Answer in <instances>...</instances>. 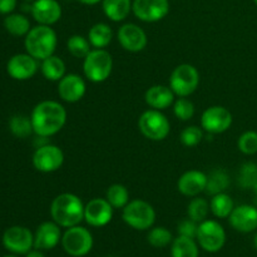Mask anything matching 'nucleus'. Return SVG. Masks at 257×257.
Listing matches in <instances>:
<instances>
[{
	"label": "nucleus",
	"instance_id": "nucleus-8",
	"mask_svg": "<svg viewBox=\"0 0 257 257\" xmlns=\"http://www.w3.org/2000/svg\"><path fill=\"white\" fill-rule=\"evenodd\" d=\"M138 128L146 138L151 141H163L170 135L171 124L162 110L148 109L141 114L138 119Z\"/></svg>",
	"mask_w": 257,
	"mask_h": 257
},
{
	"label": "nucleus",
	"instance_id": "nucleus-44",
	"mask_svg": "<svg viewBox=\"0 0 257 257\" xmlns=\"http://www.w3.org/2000/svg\"><path fill=\"white\" fill-rule=\"evenodd\" d=\"M253 245H255V248H256V251H257V232H256L255 237H253Z\"/></svg>",
	"mask_w": 257,
	"mask_h": 257
},
{
	"label": "nucleus",
	"instance_id": "nucleus-40",
	"mask_svg": "<svg viewBox=\"0 0 257 257\" xmlns=\"http://www.w3.org/2000/svg\"><path fill=\"white\" fill-rule=\"evenodd\" d=\"M17 7V0H0V14H10Z\"/></svg>",
	"mask_w": 257,
	"mask_h": 257
},
{
	"label": "nucleus",
	"instance_id": "nucleus-20",
	"mask_svg": "<svg viewBox=\"0 0 257 257\" xmlns=\"http://www.w3.org/2000/svg\"><path fill=\"white\" fill-rule=\"evenodd\" d=\"M60 241H62V231L60 226L54 221L40 223L34 233V248L38 250H52L57 247Z\"/></svg>",
	"mask_w": 257,
	"mask_h": 257
},
{
	"label": "nucleus",
	"instance_id": "nucleus-25",
	"mask_svg": "<svg viewBox=\"0 0 257 257\" xmlns=\"http://www.w3.org/2000/svg\"><path fill=\"white\" fill-rule=\"evenodd\" d=\"M88 40L95 49H104L113 39V32L105 23H97L88 32Z\"/></svg>",
	"mask_w": 257,
	"mask_h": 257
},
{
	"label": "nucleus",
	"instance_id": "nucleus-15",
	"mask_svg": "<svg viewBox=\"0 0 257 257\" xmlns=\"http://www.w3.org/2000/svg\"><path fill=\"white\" fill-rule=\"evenodd\" d=\"M113 210L105 198H93L84 206V221L93 227H104L112 221Z\"/></svg>",
	"mask_w": 257,
	"mask_h": 257
},
{
	"label": "nucleus",
	"instance_id": "nucleus-26",
	"mask_svg": "<svg viewBox=\"0 0 257 257\" xmlns=\"http://www.w3.org/2000/svg\"><path fill=\"white\" fill-rule=\"evenodd\" d=\"M198 243L195 238L180 236L173 238L171 243V256L172 257H198Z\"/></svg>",
	"mask_w": 257,
	"mask_h": 257
},
{
	"label": "nucleus",
	"instance_id": "nucleus-19",
	"mask_svg": "<svg viewBox=\"0 0 257 257\" xmlns=\"http://www.w3.org/2000/svg\"><path fill=\"white\" fill-rule=\"evenodd\" d=\"M30 13L38 24L52 27L62 18V7L57 0H35L30 7Z\"/></svg>",
	"mask_w": 257,
	"mask_h": 257
},
{
	"label": "nucleus",
	"instance_id": "nucleus-45",
	"mask_svg": "<svg viewBox=\"0 0 257 257\" xmlns=\"http://www.w3.org/2000/svg\"><path fill=\"white\" fill-rule=\"evenodd\" d=\"M4 257H17V256H14V255H8V256H4Z\"/></svg>",
	"mask_w": 257,
	"mask_h": 257
},
{
	"label": "nucleus",
	"instance_id": "nucleus-12",
	"mask_svg": "<svg viewBox=\"0 0 257 257\" xmlns=\"http://www.w3.org/2000/svg\"><path fill=\"white\" fill-rule=\"evenodd\" d=\"M3 245L10 252L24 255L34 247V235L29 228L12 226L3 235Z\"/></svg>",
	"mask_w": 257,
	"mask_h": 257
},
{
	"label": "nucleus",
	"instance_id": "nucleus-13",
	"mask_svg": "<svg viewBox=\"0 0 257 257\" xmlns=\"http://www.w3.org/2000/svg\"><path fill=\"white\" fill-rule=\"evenodd\" d=\"M132 12L141 22H160L170 13V2L168 0H133Z\"/></svg>",
	"mask_w": 257,
	"mask_h": 257
},
{
	"label": "nucleus",
	"instance_id": "nucleus-33",
	"mask_svg": "<svg viewBox=\"0 0 257 257\" xmlns=\"http://www.w3.org/2000/svg\"><path fill=\"white\" fill-rule=\"evenodd\" d=\"M67 49L74 58L84 59L92 50V45H90L88 38L79 34H74L67 40Z\"/></svg>",
	"mask_w": 257,
	"mask_h": 257
},
{
	"label": "nucleus",
	"instance_id": "nucleus-22",
	"mask_svg": "<svg viewBox=\"0 0 257 257\" xmlns=\"http://www.w3.org/2000/svg\"><path fill=\"white\" fill-rule=\"evenodd\" d=\"M176 94L167 85H152L145 93V100L152 109L165 110L175 103Z\"/></svg>",
	"mask_w": 257,
	"mask_h": 257
},
{
	"label": "nucleus",
	"instance_id": "nucleus-14",
	"mask_svg": "<svg viewBox=\"0 0 257 257\" xmlns=\"http://www.w3.org/2000/svg\"><path fill=\"white\" fill-rule=\"evenodd\" d=\"M117 39L120 47L131 53L142 52L147 47L148 43V38L145 30L135 23L123 24L118 29Z\"/></svg>",
	"mask_w": 257,
	"mask_h": 257
},
{
	"label": "nucleus",
	"instance_id": "nucleus-42",
	"mask_svg": "<svg viewBox=\"0 0 257 257\" xmlns=\"http://www.w3.org/2000/svg\"><path fill=\"white\" fill-rule=\"evenodd\" d=\"M77 2L84 5H97L102 3V0H77Z\"/></svg>",
	"mask_w": 257,
	"mask_h": 257
},
{
	"label": "nucleus",
	"instance_id": "nucleus-27",
	"mask_svg": "<svg viewBox=\"0 0 257 257\" xmlns=\"http://www.w3.org/2000/svg\"><path fill=\"white\" fill-rule=\"evenodd\" d=\"M4 28L9 34L14 37H25L32 29L30 22L25 15L10 13L4 19Z\"/></svg>",
	"mask_w": 257,
	"mask_h": 257
},
{
	"label": "nucleus",
	"instance_id": "nucleus-43",
	"mask_svg": "<svg viewBox=\"0 0 257 257\" xmlns=\"http://www.w3.org/2000/svg\"><path fill=\"white\" fill-rule=\"evenodd\" d=\"M252 191H253V193H255V196H256L255 202H256V207H257V182L255 183V186H253V187H252Z\"/></svg>",
	"mask_w": 257,
	"mask_h": 257
},
{
	"label": "nucleus",
	"instance_id": "nucleus-3",
	"mask_svg": "<svg viewBox=\"0 0 257 257\" xmlns=\"http://www.w3.org/2000/svg\"><path fill=\"white\" fill-rule=\"evenodd\" d=\"M24 45L28 54L37 60H44L54 54L57 49V33L49 25L38 24L25 35Z\"/></svg>",
	"mask_w": 257,
	"mask_h": 257
},
{
	"label": "nucleus",
	"instance_id": "nucleus-38",
	"mask_svg": "<svg viewBox=\"0 0 257 257\" xmlns=\"http://www.w3.org/2000/svg\"><path fill=\"white\" fill-rule=\"evenodd\" d=\"M202 138H203V130L202 128L197 127V125H190V127H186L180 135L181 143H182L185 147H188V148L196 147L197 145H200Z\"/></svg>",
	"mask_w": 257,
	"mask_h": 257
},
{
	"label": "nucleus",
	"instance_id": "nucleus-35",
	"mask_svg": "<svg viewBox=\"0 0 257 257\" xmlns=\"http://www.w3.org/2000/svg\"><path fill=\"white\" fill-rule=\"evenodd\" d=\"M147 241L151 246H153V247L163 248L167 247L170 243H172L173 237L172 233L170 232V230H167L166 227H162V226H158V227H153L152 230L148 232Z\"/></svg>",
	"mask_w": 257,
	"mask_h": 257
},
{
	"label": "nucleus",
	"instance_id": "nucleus-4",
	"mask_svg": "<svg viewBox=\"0 0 257 257\" xmlns=\"http://www.w3.org/2000/svg\"><path fill=\"white\" fill-rule=\"evenodd\" d=\"M113 70V58L105 49H92L83 59V73L93 83L105 82Z\"/></svg>",
	"mask_w": 257,
	"mask_h": 257
},
{
	"label": "nucleus",
	"instance_id": "nucleus-17",
	"mask_svg": "<svg viewBox=\"0 0 257 257\" xmlns=\"http://www.w3.org/2000/svg\"><path fill=\"white\" fill-rule=\"evenodd\" d=\"M87 92V84L79 74L69 73L58 82V94L67 103H77Z\"/></svg>",
	"mask_w": 257,
	"mask_h": 257
},
{
	"label": "nucleus",
	"instance_id": "nucleus-41",
	"mask_svg": "<svg viewBox=\"0 0 257 257\" xmlns=\"http://www.w3.org/2000/svg\"><path fill=\"white\" fill-rule=\"evenodd\" d=\"M25 257H45V255L42 252V250L34 248V250H30L29 252L25 253Z\"/></svg>",
	"mask_w": 257,
	"mask_h": 257
},
{
	"label": "nucleus",
	"instance_id": "nucleus-46",
	"mask_svg": "<svg viewBox=\"0 0 257 257\" xmlns=\"http://www.w3.org/2000/svg\"><path fill=\"white\" fill-rule=\"evenodd\" d=\"M253 3H255V4H256V7H257V0H253Z\"/></svg>",
	"mask_w": 257,
	"mask_h": 257
},
{
	"label": "nucleus",
	"instance_id": "nucleus-21",
	"mask_svg": "<svg viewBox=\"0 0 257 257\" xmlns=\"http://www.w3.org/2000/svg\"><path fill=\"white\" fill-rule=\"evenodd\" d=\"M207 185V175L202 171L191 170L183 173L177 182V188L183 196L196 197L205 192Z\"/></svg>",
	"mask_w": 257,
	"mask_h": 257
},
{
	"label": "nucleus",
	"instance_id": "nucleus-18",
	"mask_svg": "<svg viewBox=\"0 0 257 257\" xmlns=\"http://www.w3.org/2000/svg\"><path fill=\"white\" fill-rule=\"evenodd\" d=\"M228 222L237 232H253L257 230V207L252 205L237 206L228 216Z\"/></svg>",
	"mask_w": 257,
	"mask_h": 257
},
{
	"label": "nucleus",
	"instance_id": "nucleus-9",
	"mask_svg": "<svg viewBox=\"0 0 257 257\" xmlns=\"http://www.w3.org/2000/svg\"><path fill=\"white\" fill-rule=\"evenodd\" d=\"M196 241L202 250L207 252H218L226 243V232L220 222L205 220L198 225Z\"/></svg>",
	"mask_w": 257,
	"mask_h": 257
},
{
	"label": "nucleus",
	"instance_id": "nucleus-47",
	"mask_svg": "<svg viewBox=\"0 0 257 257\" xmlns=\"http://www.w3.org/2000/svg\"><path fill=\"white\" fill-rule=\"evenodd\" d=\"M27 2H35V0H27Z\"/></svg>",
	"mask_w": 257,
	"mask_h": 257
},
{
	"label": "nucleus",
	"instance_id": "nucleus-34",
	"mask_svg": "<svg viewBox=\"0 0 257 257\" xmlns=\"http://www.w3.org/2000/svg\"><path fill=\"white\" fill-rule=\"evenodd\" d=\"M237 182L243 190H252L257 182V163L245 162L238 171Z\"/></svg>",
	"mask_w": 257,
	"mask_h": 257
},
{
	"label": "nucleus",
	"instance_id": "nucleus-2",
	"mask_svg": "<svg viewBox=\"0 0 257 257\" xmlns=\"http://www.w3.org/2000/svg\"><path fill=\"white\" fill-rule=\"evenodd\" d=\"M84 206L74 193H60L52 201L50 216L60 227H73L84 220Z\"/></svg>",
	"mask_w": 257,
	"mask_h": 257
},
{
	"label": "nucleus",
	"instance_id": "nucleus-30",
	"mask_svg": "<svg viewBox=\"0 0 257 257\" xmlns=\"http://www.w3.org/2000/svg\"><path fill=\"white\" fill-rule=\"evenodd\" d=\"M105 200L112 205L113 208L123 210L130 202V192L125 186L120 185V183H114L108 187L107 192H105Z\"/></svg>",
	"mask_w": 257,
	"mask_h": 257
},
{
	"label": "nucleus",
	"instance_id": "nucleus-36",
	"mask_svg": "<svg viewBox=\"0 0 257 257\" xmlns=\"http://www.w3.org/2000/svg\"><path fill=\"white\" fill-rule=\"evenodd\" d=\"M173 114L180 120H190L195 115V104L187 97H178L173 103Z\"/></svg>",
	"mask_w": 257,
	"mask_h": 257
},
{
	"label": "nucleus",
	"instance_id": "nucleus-23",
	"mask_svg": "<svg viewBox=\"0 0 257 257\" xmlns=\"http://www.w3.org/2000/svg\"><path fill=\"white\" fill-rule=\"evenodd\" d=\"M132 0H102L105 17L112 22H123L132 12Z\"/></svg>",
	"mask_w": 257,
	"mask_h": 257
},
{
	"label": "nucleus",
	"instance_id": "nucleus-32",
	"mask_svg": "<svg viewBox=\"0 0 257 257\" xmlns=\"http://www.w3.org/2000/svg\"><path fill=\"white\" fill-rule=\"evenodd\" d=\"M210 202L205 198L193 197L187 206V217L191 220L201 223L202 221L207 220V216L210 213Z\"/></svg>",
	"mask_w": 257,
	"mask_h": 257
},
{
	"label": "nucleus",
	"instance_id": "nucleus-10",
	"mask_svg": "<svg viewBox=\"0 0 257 257\" xmlns=\"http://www.w3.org/2000/svg\"><path fill=\"white\" fill-rule=\"evenodd\" d=\"M33 166L37 171L43 173H52L59 170L64 163V153L58 146L45 145L39 146L35 150L32 158Z\"/></svg>",
	"mask_w": 257,
	"mask_h": 257
},
{
	"label": "nucleus",
	"instance_id": "nucleus-16",
	"mask_svg": "<svg viewBox=\"0 0 257 257\" xmlns=\"http://www.w3.org/2000/svg\"><path fill=\"white\" fill-rule=\"evenodd\" d=\"M38 60L28 53L15 54L8 60L7 72L13 79L28 80L38 72Z\"/></svg>",
	"mask_w": 257,
	"mask_h": 257
},
{
	"label": "nucleus",
	"instance_id": "nucleus-29",
	"mask_svg": "<svg viewBox=\"0 0 257 257\" xmlns=\"http://www.w3.org/2000/svg\"><path fill=\"white\" fill-rule=\"evenodd\" d=\"M235 208V203L230 195L226 192L212 196L210 201V210L212 215L217 218H228Z\"/></svg>",
	"mask_w": 257,
	"mask_h": 257
},
{
	"label": "nucleus",
	"instance_id": "nucleus-24",
	"mask_svg": "<svg viewBox=\"0 0 257 257\" xmlns=\"http://www.w3.org/2000/svg\"><path fill=\"white\" fill-rule=\"evenodd\" d=\"M43 77L50 82H59L67 73H65V63L58 55H50L47 59L42 60L40 65Z\"/></svg>",
	"mask_w": 257,
	"mask_h": 257
},
{
	"label": "nucleus",
	"instance_id": "nucleus-39",
	"mask_svg": "<svg viewBox=\"0 0 257 257\" xmlns=\"http://www.w3.org/2000/svg\"><path fill=\"white\" fill-rule=\"evenodd\" d=\"M198 225L196 221L191 220V218H185V220L181 221L177 226V231L178 235L180 236H185V237H190V238H195L197 236V230H198Z\"/></svg>",
	"mask_w": 257,
	"mask_h": 257
},
{
	"label": "nucleus",
	"instance_id": "nucleus-11",
	"mask_svg": "<svg viewBox=\"0 0 257 257\" xmlns=\"http://www.w3.org/2000/svg\"><path fill=\"white\" fill-rule=\"evenodd\" d=\"M232 113L222 105L208 107L201 115V128L211 135H220L232 125Z\"/></svg>",
	"mask_w": 257,
	"mask_h": 257
},
{
	"label": "nucleus",
	"instance_id": "nucleus-37",
	"mask_svg": "<svg viewBox=\"0 0 257 257\" xmlns=\"http://www.w3.org/2000/svg\"><path fill=\"white\" fill-rule=\"evenodd\" d=\"M237 147L240 152L246 156H252L257 153V132L246 131L238 137Z\"/></svg>",
	"mask_w": 257,
	"mask_h": 257
},
{
	"label": "nucleus",
	"instance_id": "nucleus-6",
	"mask_svg": "<svg viewBox=\"0 0 257 257\" xmlns=\"http://www.w3.org/2000/svg\"><path fill=\"white\" fill-rule=\"evenodd\" d=\"M200 85L197 68L188 63L177 65L171 73L170 88L177 97H190Z\"/></svg>",
	"mask_w": 257,
	"mask_h": 257
},
{
	"label": "nucleus",
	"instance_id": "nucleus-5",
	"mask_svg": "<svg viewBox=\"0 0 257 257\" xmlns=\"http://www.w3.org/2000/svg\"><path fill=\"white\" fill-rule=\"evenodd\" d=\"M122 218L130 227L146 231L155 225L156 211L147 201L132 200L122 210Z\"/></svg>",
	"mask_w": 257,
	"mask_h": 257
},
{
	"label": "nucleus",
	"instance_id": "nucleus-28",
	"mask_svg": "<svg viewBox=\"0 0 257 257\" xmlns=\"http://www.w3.org/2000/svg\"><path fill=\"white\" fill-rule=\"evenodd\" d=\"M230 176L225 170H215L207 176V185H206L205 192L211 197L218 193L225 192L230 186Z\"/></svg>",
	"mask_w": 257,
	"mask_h": 257
},
{
	"label": "nucleus",
	"instance_id": "nucleus-31",
	"mask_svg": "<svg viewBox=\"0 0 257 257\" xmlns=\"http://www.w3.org/2000/svg\"><path fill=\"white\" fill-rule=\"evenodd\" d=\"M9 130L17 138H28L32 135L33 124L30 117L24 114H15L9 120Z\"/></svg>",
	"mask_w": 257,
	"mask_h": 257
},
{
	"label": "nucleus",
	"instance_id": "nucleus-7",
	"mask_svg": "<svg viewBox=\"0 0 257 257\" xmlns=\"http://www.w3.org/2000/svg\"><path fill=\"white\" fill-rule=\"evenodd\" d=\"M60 243L63 250L69 256L83 257L92 251L94 240L88 228L77 225L65 230Z\"/></svg>",
	"mask_w": 257,
	"mask_h": 257
},
{
	"label": "nucleus",
	"instance_id": "nucleus-1",
	"mask_svg": "<svg viewBox=\"0 0 257 257\" xmlns=\"http://www.w3.org/2000/svg\"><path fill=\"white\" fill-rule=\"evenodd\" d=\"M33 131L38 137L49 138L62 131L67 122V110L57 100L38 103L30 114Z\"/></svg>",
	"mask_w": 257,
	"mask_h": 257
}]
</instances>
